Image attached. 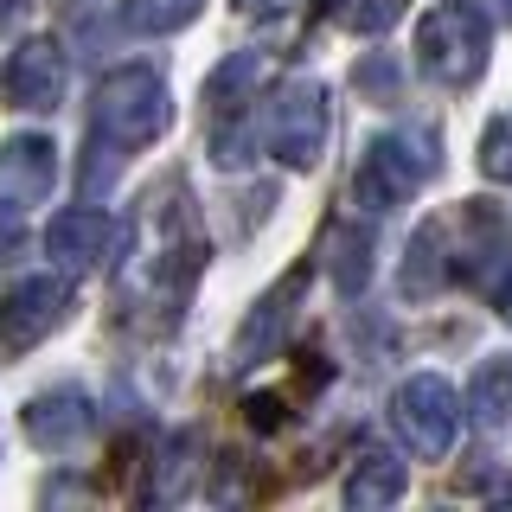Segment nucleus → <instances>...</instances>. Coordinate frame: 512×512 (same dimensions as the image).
<instances>
[{"label": "nucleus", "mask_w": 512, "mask_h": 512, "mask_svg": "<svg viewBox=\"0 0 512 512\" xmlns=\"http://www.w3.org/2000/svg\"><path fill=\"white\" fill-rule=\"evenodd\" d=\"M90 122H96V135L116 141V148H148L154 135H167L173 96L148 64H122V71H109L103 84H96Z\"/></svg>", "instance_id": "obj_1"}, {"label": "nucleus", "mask_w": 512, "mask_h": 512, "mask_svg": "<svg viewBox=\"0 0 512 512\" xmlns=\"http://www.w3.org/2000/svg\"><path fill=\"white\" fill-rule=\"evenodd\" d=\"M416 52H423V71L436 77V84L461 90L474 84L480 71H487V13L474 7H436L423 26H416Z\"/></svg>", "instance_id": "obj_2"}, {"label": "nucleus", "mask_w": 512, "mask_h": 512, "mask_svg": "<svg viewBox=\"0 0 512 512\" xmlns=\"http://www.w3.org/2000/svg\"><path fill=\"white\" fill-rule=\"evenodd\" d=\"M429 167H436V141H429L423 128L378 135L372 154H365V167H359V186H352V199H359L365 212H391V205H404L410 192L429 180Z\"/></svg>", "instance_id": "obj_3"}, {"label": "nucleus", "mask_w": 512, "mask_h": 512, "mask_svg": "<svg viewBox=\"0 0 512 512\" xmlns=\"http://www.w3.org/2000/svg\"><path fill=\"white\" fill-rule=\"evenodd\" d=\"M391 423L423 461H442L461 436V404H455V391H448V378H436V372L404 378L397 397H391Z\"/></svg>", "instance_id": "obj_4"}, {"label": "nucleus", "mask_w": 512, "mask_h": 512, "mask_svg": "<svg viewBox=\"0 0 512 512\" xmlns=\"http://www.w3.org/2000/svg\"><path fill=\"white\" fill-rule=\"evenodd\" d=\"M263 141L282 167H295V173L314 167L320 148H327V90L320 84L276 90V103H269V116H263Z\"/></svg>", "instance_id": "obj_5"}, {"label": "nucleus", "mask_w": 512, "mask_h": 512, "mask_svg": "<svg viewBox=\"0 0 512 512\" xmlns=\"http://www.w3.org/2000/svg\"><path fill=\"white\" fill-rule=\"evenodd\" d=\"M64 314H71V282H64V276H26V282H13L7 308H0V346H7V352L39 346Z\"/></svg>", "instance_id": "obj_6"}, {"label": "nucleus", "mask_w": 512, "mask_h": 512, "mask_svg": "<svg viewBox=\"0 0 512 512\" xmlns=\"http://www.w3.org/2000/svg\"><path fill=\"white\" fill-rule=\"evenodd\" d=\"M0 96H7L13 109H32V116L58 109L64 103V52H58L52 39L13 45L7 64H0Z\"/></svg>", "instance_id": "obj_7"}, {"label": "nucleus", "mask_w": 512, "mask_h": 512, "mask_svg": "<svg viewBox=\"0 0 512 512\" xmlns=\"http://www.w3.org/2000/svg\"><path fill=\"white\" fill-rule=\"evenodd\" d=\"M20 423H26V442H32V448H45V455H64V448H77V442L90 436L96 404H90V391H77V384H58V391L32 397Z\"/></svg>", "instance_id": "obj_8"}, {"label": "nucleus", "mask_w": 512, "mask_h": 512, "mask_svg": "<svg viewBox=\"0 0 512 512\" xmlns=\"http://www.w3.org/2000/svg\"><path fill=\"white\" fill-rule=\"evenodd\" d=\"M58 180V148L45 135H13L0 148V212H32Z\"/></svg>", "instance_id": "obj_9"}, {"label": "nucleus", "mask_w": 512, "mask_h": 512, "mask_svg": "<svg viewBox=\"0 0 512 512\" xmlns=\"http://www.w3.org/2000/svg\"><path fill=\"white\" fill-rule=\"evenodd\" d=\"M45 250H52V263H58V269L84 276V269H96L109 250H116V218H103L96 205L58 212V218H52V231H45Z\"/></svg>", "instance_id": "obj_10"}, {"label": "nucleus", "mask_w": 512, "mask_h": 512, "mask_svg": "<svg viewBox=\"0 0 512 512\" xmlns=\"http://www.w3.org/2000/svg\"><path fill=\"white\" fill-rule=\"evenodd\" d=\"M301 282L308 276H288V282H276L263 301L250 308V320L237 327V365H256L263 352H276V340H282V320H288V308L301 301Z\"/></svg>", "instance_id": "obj_11"}, {"label": "nucleus", "mask_w": 512, "mask_h": 512, "mask_svg": "<svg viewBox=\"0 0 512 512\" xmlns=\"http://www.w3.org/2000/svg\"><path fill=\"white\" fill-rule=\"evenodd\" d=\"M468 410H474V423L487 429V436L512 429V352H493V359L474 372V384H468Z\"/></svg>", "instance_id": "obj_12"}, {"label": "nucleus", "mask_w": 512, "mask_h": 512, "mask_svg": "<svg viewBox=\"0 0 512 512\" xmlns=\"http://www.w3.org/2000/svg\"><path fill=\"white\" fill-rule=\"evenodd\" d=\"M397 493H404V461L372 448V455H359V468L346 474V506L352 512H372V506H391Z\"/></svg>", "instance_id": "obj_13"}, {"label": "nucleus", "mask_w": 512, "mask_h": 512, "mask_svg": "<svg viewBox=\"0 0 512 512\" xmlns=\"http://www.w3.org/2000/svg\"><path fill=\"white\" fill-rule=\"evenodd\" d=\"M327 269H333V288L340 295H359L365 282H372V231L365 224H333V237H327Z\"/></svg>", "instance_id": "obj_14"}, {"label": "nucleus", "mask_w": 512, "mask_h": 512, "mask_svg": "<svg viewBox=\"0 0 512 512\" xmlns=\"http://www.w3.org/2000/svg\"><path fill=\"white\" fill-rule=\"evenodd\" d=\"M442 256H448V231L442 224H423L416 231V244H410V263H404V295L410 301H423L429 288H442Z\"/></svg>", "instance_id": "obj_15"}, {"label": "nucleus", "mask_w": 512, "mask_h": 512, "mask_svg": "<svg viewBox=\"0 0 512 512\" xmlns=\"http://www.w3.org/2000/svg\"><path fill=\"white\" fill-rule=\"evenodd\" d=\"M263 77H269V58H263V52L224 58V64H218V77H212V84H205V103L231 109V96H237V103H244V96H250L256 84H263Z\"/></svg>", "instance_id": "obj_16"}, {"label": "nucleus", "mask_w": 512, "mask_h": 512, "mask_svg": "<svg viewBox=\"0 0 512 512\" xmlns=\"http://www.w3.org/2000/svg\"><path fill=\"white\" fill-rule=\"evenodd\" d=\"M192 13H199V0H122V20L135 32H180Z\"/></svg>", "instance_id": "obj_17"}, {"label": "nucleus", "mask_w": 512, "mask_h": 512, "mask_svg": "<svg viewBox=\"0 0 512 512\" xmlns=\"http://www.w3.org/2000/svg\"><path fill=\"white\" fill-rule=\"evenodd\" d=\"M404 0H333V26L340 32H391Z\"/></svg>", "instance_id": "obj_18"}, {"label": "nucleus", "mask_w": 512, "mask_h": 512, "mask_svg": "<svg viewBox=\"0 0 512 512\" xmlns=\"http://www.w3.org/2000/svg\"><path fill=\"white\" fill-rule=\"evenodd\" d=\"M192 455H199V436H173L167 455H160V480H154V500H180L192 487Z\"/></svg>", "instance_id": "obj_19"}, {"label": "nucleus", "mask_w": 512, "mask_h": 512, "mask_svg": "<svg viewBox=\"0 0 512 512\" xmlns=\"http://www.w3.org/2000/svg\"><path fill=\"white\" fill-rule=\"evenodd\" d=\"M480 173L487 180H512V122H493L480 141Z\"/></svg>", "instance_id": "obj_20"}, {"label": "nucleus", "mask_w": 512, "mask_h": 512, "mask_svg": "<svg viewBox=\"0 0 512 512\" xmlns=\"http://www.w3.org/2000/svg\"><path fill=\"white\" fill-rule=\"evenodd\" d=\"M352 84H359V90H372V96H384V103H391V96L404 90V77H397V64H391V58H365L359 71H352Z\"/></svg>", "instance_id": "obj_21"}, {"label": "nucleus", "mask_w": 512, "mask_h": 512, "mask_svg": "<svg viewBox=\"0 0 512 512\" xmlns=\"http://www.w3.org/2000/svg\"><path fill=\"white\" fill-rule=\"evenodd\" d=\"M212 160H218V167H244V160H250V141H244V122H218L212 128Z\"/></svg>", "instance_id": "obj_22"}, {"label": "nucleus", "mask_w": 512, "mask_h": 512, "mask_svg": "<svg viewBox=\"0 0 512 512\" xmlns=\"http://www.w3.org/2000/svg\"><path fill=\"white\" fill-rule=\"evenodd\" d=\"M237 7H244V13H256V20H269V13H288L295 0H237Z\"/></svg>", "instance_id": "obj_23"}, {"label": "nucleus", "mask_w": 512, "mask_h": 512, "mask_svg": "<svg viewBox=\"0 0 512 512\" xmlns=\"http://www.w3.org/2000/svg\"><path fill=\"white\" fill-rule=\"evenodd\" d=\"M500 314H506V320H512V276H506V282H500Z\"/></svg>", "instance_id": "obj_24"}, {"label": "nucleus", "mask_w": 512, "mask_h": 512, "mask_svg": "<svg viewBox=\"0 0 512 512\" xmlns=\"http://www.w3.org/2000/svg\"><path fill=\"white\" fill-rule=\"evenodd\" d=\"M493 7H500V20H512V0H493Z\"/></svg>", "instance_id": "obj_25"}, {"label": "nucleus", "mask_w": 512, "mask_h": 512, "mask_svg": "<svg viewBox=\"0 0 512 512\" xmlns=\"http://www.w3.org/2000/svg\"><path fill=\"white\" fill-rule=\"evenodd\" d=\"M506 500H512V487H506Z\"/></svg>", "instance_id": "obj_26"}]
</instances>
